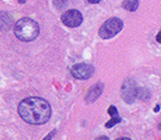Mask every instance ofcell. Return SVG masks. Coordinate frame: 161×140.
I'll list each match as a JSON object with an SVG mask.
<instances>
[{"instance_id": "cell-1", "label": "cell", "mask_w": 161, "mask_h": 140, "mask_svg": "<svg viewBox=\"0 0 161 140\" xmlns=\"http://www.w3.org/2000/svg\"><path fill=\"white\" fill-rule=\"evenodd\" d=\"M18 113L24 121L31 125L46 123L52 115L50 105L41 98H26L18 106Z\"/></svg>"}, {"instance_id": "cell-2", "label": "cell", "mask_w": 161, "mask_h": 140, "mask_svg": "<svg viewBox=\"0 0 161 140\" xmlns=\"http://www.w3.org/2000/svg\"><path fill=\"white\" fill-rule=\"evenodd\" d=\"M13 32L19 41L31 42L38 36L40 28H38V24L35 20L30 19V18H23V19H19L17 23L14 24Z\"/></svg>"}, {"instance_id": "cell-3", "label": "cell", "mask_w": 161, "mask_h": 140, "mask_svg": "<svg viewBox=\"0 0 161 140\" xmlns=\"http://www.w3.org/2000/svg\"><path fill=\"white\" fill-rule=\"evenodd\" d=\"M124 26V24L119 18L114 17L108 19L99 29V36L103 39H110L115 37L117 33H119Z\"/></svg>"}, {"instance_id": "cell-4", "label": "cell", "mask_w": 161, "mask_h": 140, "mask_svg": "<svg viewBox=\"0 0 161 140\" xmlns=\"http://www.w3.org/2000/svg\"><path fill=\"white\" fill-rule=\"evenodd\" d=\"M138 93L140 89L137 88L136 82L132 78H127L123 82L121 88V96L122 99L124 100V102L128 105H132L138 98Z\"/></svg>"}, {"instance_id": "cell-5", "label": "cell", "mask_w": 161, "mask_h": 140, "mask_svg": "<svg viewBox=\"0 0 161 140\" xmlns=\"http://www.w3.org/2000/svg\"><path fill=\"white\" fill-rule=\"evenodd\" d=\"M70 74L76 80H87L93 76L94 68H93V65L88 64V63H78L72 67Z\"/></svg>"}, {"instance_id": "cell-6", "label": "cell", "mask_w": 161, "mask_h": 140, "mask_svg": "<svg viewBox=\"0 0 161 140\" xmlns=\"http://www.w3.org/2000/svg\"><path fill=\"white\" fill-rule=\"evenodd\" d=\"M82 14L78 10H69L61 16V22L68 28H78L82 23Z\"/></svg>"}, {"instance_id": "cell-7", "label": "cell", "mask_w": 161, "mask_h": 140, "mask_svg": "<svg viewBox=\"0 0 161 140\" xmlns=\"http://www.w3.org/2000/svg\"><path fill=\"white\" fill-rule=\"evenodd\" d=\"M102 92H103V84H102V83L94 84V86L88 90L86 98H85L87 103H92V102H94V101L100 96Z\"/></svg>"}, {"instance_id": "cell-8", "label": "cell", "mask_w": 161, "mask_h": 140, "mask_svg": "<svg viewBox=\"0 0 161 140\" xmlns=\"http://www.w3.org/2000/svg\"><path fill=\"white\" fill-rule=\"evenodd\" d=\"M123 8H125L127 11H136L138 7V0H124L122 2Z\"/></svg>"}, {"instance_id": "cell-9", "label": "cell", "mask_w": 161, "mask_h": 140, "mask_svg": "<svg viewBox=\"0 0 161 140\" xmlns=\"http://www.w3.org/2000/svg\"><path fill=\"white\" fill-rule=\"evenodd\" d=\"M121 121H122V119L119 117H111V119L105 123V127H106V128H111L112 126H115V125H117V123H119Z\"/></svg>"}, {"instance_id": "cell-10", "label": "cell", "mask_w": 161, "mask_h": 140, "mask_svg": "<svg viewBox=\"0 0 161 140\" xmlns=\"http://www.w3.org/2000/svg\"><path fill=\"white\" fill-rule=\"evenodd\" d=\"M108 113H109L110 117H118V111L115 106H110L109 109H108Z\"/></svg>"}, {"instance_id": "cell-11", "label": "cell", "mask_w": 161, "mask_h": 140, "mask_svg": "<svg viewBox=\"0 0 161 140\" xmlns=\"http://www.w3.org/2000/svg\"><path fill=\"white\" fill-rule=\"evenodd\" d=\"M156 42H158V43H160V44H161V30L159 31V33L156 35Z\"/></svg>"}, {"instance_id": "cell-12", "label": "cell", "mask_w": 161, "mask_h": 140, "mask_svg": "<svg viewBox=\"0 0 161 140\" xmlns=\"http://www.w3.org/2000/svg\"><path fill=\"white\" fill-rule=\"evenodd\" d=\"M88 2H91V4H98V2H100L102 0H87Z\"/></svg>"}, {"instance_id": "cell-13", "label": "cell", "mask_w": 161, "mask_h": 140, "mask_svg": "<svg viewBox=\"0 0 161 140\" xmlns=\"http://www.w3.org/2000/svg\"><path fill=\"white\" fill-rule=\"evenodd\" d=\"M55 134V131H54V132H53V133H50V134L48 135V137H46V138H44V139H52V138H50V137H53V135Z\"/></svg>"}, {"instance_id": "cell-14", "label": "cell", "mask_w": 161, "mask_h": 140, "mask_svg": "<svg viewBox=\"0 0 161 140\" xmlns=\"http://www.w3.org/2000/svg\"><path fill=\"white\" fill-rule=\"evenodd\" d=\"M154 111H155V112H159V111H160V106L156 105L155 106V109H154Z\"/></svg>"}]
</instances>
